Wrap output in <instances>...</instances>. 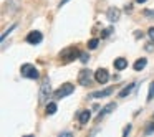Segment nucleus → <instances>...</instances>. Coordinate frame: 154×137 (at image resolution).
Instances as JSON below:
<instances>
[{
  "label": "nucleus",
  "mask_w": 154,
  "mask_h": 137,
  "mask_svg": "<svg viewBox=\"0 0 154 137\" xmlns=\"http://www.w3.org/2000/svg\"><path fill=\"white\" fill-rule=\"evenodd\" d=\"M20 73H22V76H23V78H28V79H38V78H40V73H38V70L33 66V64H30V63L22 64Z\"/></svg>",
  "instance_id": "nucleus-1"
},
{
  "label": "nucleus",
  "mask_w": 154,
  "mask_h": 137,
  "mask_svg": "<svg viewBox=\"0 0 154 137\" xmlns=\"http://www.w3.org/2000/svg\"><path fill=\"white\" fill-rule=\"evenodd\" d=\"M73 91H75V86H73V84H71V83H65V84H61V86L53 93V97H55V99H63V97L70 96Z\"/></svg>",
  "instance_id": "nucleus-2"
},
{
  "label": "nucleus",
  "mask_w": 154,
  "mask_h": 137,
  "mask_svg": "<svg viewBox=\"0 0 154 137\" xmlns=\"http://www.w3.org/2000/svg\"><path fill=\"white\" fill-rule=\"evenodd\" d=\"M50 94H51L50 81L45 79L43 83H42V86H40V94H38V99H40V103H47L48 97H50Z\"/></svg>",
  "instance_id": "nucleus-3"
},
{
  "label": "nucleus",
  "mask_w": 154,
  "mask_h": 137,
  "mask_svg": "<svg viewBox=\"0 0 154 137\" xmlns=\"http://www.w3.org/2000/svg\"><path fill=\"white\" fill-rule=\"evenodd\" d=\"M76 56H80V51H78L75 46L65 48V50L60 53V58H63L65 61H73V60H76Z\"/></svg>",
  "instance_id": "nucleus-4"
},
{
  "label": "nucleus",
  "mask_w": 154,
  "mask_h": 137,
  "mask_svg": "<svg viewBox=\"0 0 154 137\" xmlns=\"http://www.w3.org/2000/svg\"><path fill=\"white\" fill-rule=\"evenodd\" d=\"M91 79H93V71L91 70H81L80 74H78V83L81 84V86H88V84L91 83Z\"/></svg>",
  "instance_id": "nucleus-5"
},
{
  "label": "nucleus",
  "mask_w": 154,
  "mask_h": 137,
  "mask_svg": "<svg viewBox=\"0 0 154 137\" xmlns=\"http://www.w3.org/2000/svg\"><path fill=\"white\" fill-rule=\"evenodd\" d=\"M94 79H96V83H100V84H106L108 79H109V73H108V70L100 68V70L94 73Z\"/></svg>",
  "instance_id": "nucleus-6"
},
{
  "label": "nucleus",
  "mask_w": 154,
  "mask_h": 137,
  "mask_svg": "<svg viewBox=\"0 0 154 137\" xmlns=\"http://www.w3.org/2000/svg\"><path fill=\"white\" fill-rule=\"evenodd\" d=\"M42 40H43V35L40 33V31H30V33L27 35V41L30 45H38V43H42Z\"/></svg>",
  "instance_id": "nucleus-7"
},
{
  "label": "nucleus",
  "mask_w": 154,
  "mask_h": 137,
  "mask_svg": "<svg viewBox=\"0 0 154 137\" xmlns=\"http://www.w3.org/2000/svg\"><path fill=\"white\" fill-rule=\"evenodd\" d=\"M119 17H121V10H119V8H116V7L108 8V12H106V18H108L109 22H114V23H116V22L119 20Z\"/></svg>",
  "instance_id": "nucleus-8"
},
{
  "label": "nucleus",
  "mask_w": 154,
  "mask_h": 137,
  "mask_svg": "<svg viewBox=\"0 0 154 137\" xmlns=\"http://www.w3.org/2000/svg\"><path fill=\"white\" fill-rule=\"evenodd\" d=\"M114 109H116V103H109V104H106V106H104L103 109L100 111V114H98L96 121H101L104 116H106V114H109L111 111H114Z\"/></svg>",
  "instance_id": "nucleus-9"
},
{
  "label": "nucleus",
  "mask_w": 154,
  "mask_h": 137,
  "mask_svg": "<svg viewBox=\"0 0 154 137\" xmlns=\"http://www.w3.org/2000/svg\"><path fill=\"white\" fill-rule=\"evenodd\" d=\"M111 93H113V88H106V89H103V91H96V93H93L90 97H93V99H100V97L109 96Z\"/></svg>",
  "instance_id": "nucleus-10"
},
{
  "label": "nucleus",
  "mask_w": 154,
  "mask_h": 137,
  "mask_svg": "<svg viewBox=\"0 0 154 137\" xmlns=\"http://www.w3.org/2000/svg\"><path fill=\"white\" fill-rule=\"evenodd\" d=\"M91 119V112L88 109L85 111H80V114H78V121H80V124H88V121Z\"/></svg>",
  "instance_id": "nucleus-11"
},
{
  "label": "nucleus",
  "mask_w": 154,
  "mask_h": 137,
  "mask_svg": "<svg viewBox=\"0 0 154 137\" xmlns=\"http://www.w3.org/2000/svg\"><path fill=\"white\" fill-rule=\"evenodd\" d=\"M114 68H116L118 71H123L124 68H128V60L126 58H116V60H114Z\"/></svg>",
  "instance_id": "nucleus-12"
},
{
  "label": "nucleus",
  "mask_w": 154,
  "mask_h": 137,
  "mask_svg": "<svg viewBox=\"0 0 154 137\" xmlns=\"http://www.w3.org/2000/svg\"><path fill=\"white\" fill-rule=\"evenodd\" d=\"M146 64H147V60L146 58H139V60L136 61V63H134V71H143L144 68H146Z\"/></svg>",
  "instance_id": "nucleus-13"
},
{
  "label": "nucleus",
  "mask_w": 154,
  "mask_h": 137,
  "mask_svg": "<svg viewBox=\"0 0 154 137\" xmlns=\"http://www.w3.org/2000/svg\"><path fill=\"white\" fill-rule=\"evenodd\" d=\"M134 88H136V83H133V84H129V86H126L124 89H121L118 96H119V97H126V96H129V94H131V91H133Z\"/></svg>",
  "instance_id": "nucleus-14"
},
{
  "label": "nucleus",
  "mask_w": 154,
  "mask_h": 137,
  "mask_svg": "<svg viewBox=\"0 0 154 137\" xmlns=\"http://www.w3.org/2000/svg\"><path fill=\"white\" fill-rule=\"evenodd\" d=\"M57 103H48V106H47V114L48 116H53L55 112H57Z\"/></svg>",
  "instance_id": "nucleus-15"
},
{
  "label": "nucleus",
  "mask_w": 154,
  "mask_h": 137,
  "mask_svg": "<svg viewBox=\"0 0 154 137\" xmlns=\"http://www.w3.org/2000/svg\"><path fill=\"white\" fill-rule=\"evenodd\" d=\"M98 45H100V40H98V38H91V40L88 41V48H90V50H96Z\"/></svg>",
  "instance_id": "nucleus-16"
},
{
  "label": "nucleus",
  "mask_w": 154,
  "mask_h": 137,
  "mask_svg": "<svg viewBox=\"0 0 154 137\" xmlns=\"http://www.w3.org/2000/svg\"><path fill=\"white\" fill-rule=\"evenodd\" d=\"M154 99V83H151L149 86V94H147V101H152Z\"/></svg>",
  "instance_id": "nucleus-17"
},
{
  "label": "nucleus",
  "mask_w": 154,
  "mask_h": 137,
  "mask_svg": "<svg viewBox=\"0 0 154 137\" xmlns=\"http://www.w3.org/2000/svg\"><path fill=\"white\" fill-rule=\"evenodd\" d=\"M15 28H17V23H14V25H12V27H10V28H7V30H5V31H4V33H2V40H4V38H5V37H7V35H8V33H12V30H15Z\"/></svg>",
  "instance_id": "nucleus-18"
},
{
  "label": "nucleus",
  "mask_w": 154,
  "mask_h": 137,
  "mask_svg": "<svg viewBox=\"0 0 154 137\" xmlns=\"http://www.w3.org/2000/svg\"><path fill=\"white\" fill-rule=\"evenodd\" d=\"M88 60H90V55L88 53H80V61L81 63H88Z\"/></svg>",
  "instance_id": "nucleus-19"
},
{
  "label": "nucleus",
  "mask_w": 154,
  "mask_h": 137,
  "mask_svg": "<svg viewBox=\"0 0 154 137\" xmlns=\"http://www.w3.org/2000/svg\"><path fill=\"white\" fill-rule=\"evenodd\" d=\"M111 31H113V28H104V30H103V35H101V37H103V38L109 37V35H111Z\"/></svg>",
  "instance_id": "nucleus-20"
},
{
  "label": "nucleus",
  "mask_w": 154,
  "mask_h": 137,
  "mask_svg": "<svg viewBox=\"0 0 154 137\" xmlns=\"http://www.w3.org/2000/svg\"><path fill=\"white\" fill-rule=\"evenodd\" d=\"M147 35H149V38L154 41V27H151L149 30H147Z\"/></svg>",
  "instance_id": "nucleus-21"
},
{
  "label": "nucleus",
  "mask_w": 154,
  "mask_h": 137,
  "mask_svg": "<svg viewBox=\"0 0 154 137\" xmlns=\"http://www.w3.org/2000/svg\"><path fill=\"white\" fill-rule=\"evenodd\" d=\"M144 15H146V17H151L154 20V10H146V12H144Z\"/></svg>",
  "instance_id": "nucleus-22"
},
{
  "label": "nucleus",
  "mask_w": 154,
  "mask_h": 137,
  "mask_svg": "<svg viewBox=\"0 0 154 137\" xmlns=\"http://www.w3.org/2000/svg\"><path fill=\"white\" fill-rule=\"evenodd\" d=\"M129 132H131V126H126V127H124V130H123V136H128Z\"/></svg>",
  "instance_id": "nucleus-23"
},
{
  "label": "nucleus",
  "mask_w": 154,
  "mask_h": 137,
  "mask_svg": "<svg viewBox=\"0 0 154 137\" xmlns=\"http://www.w3.org/2000/svg\"><path fill=\"white\" fill-rule=\"evenodd\" d=\"M154 130V124H149V126H147V129H146V134H151Z\"/></svg>",
  "instance_id": "nucleus-24"
},
{
  "label": "nucleus",
  "mask_w": 154,
  "mask_h": 137,
  "mask_svg": "<svg viewBox=\"0 0 154 137\" xmlns=\"http://www.w3.org/2000/svg\"><path fill=\"white\" fill-rule=\"evenodd\" d=\"M66 2H68V0H61V2H60V5H58V7L61 8V7H63V5H65V4H66Z\"/></svg>",
  "instance_id": "nucleus-25"
},
{
  "label": "nucleus",
  "mask_w": 154,
  "mask_h": 137,
  "mask_svg": "<svg viewBox=\"0 0 154 137\" xmlns=\"http://www.w3.org/2000/svg\"><path fill=\"white\" fill-rule=\"evenodd\" d=\"M146 0H136V4H144Z\"/></svg>",
  "instance_id": "nucleus-26"
}]
</instances>
